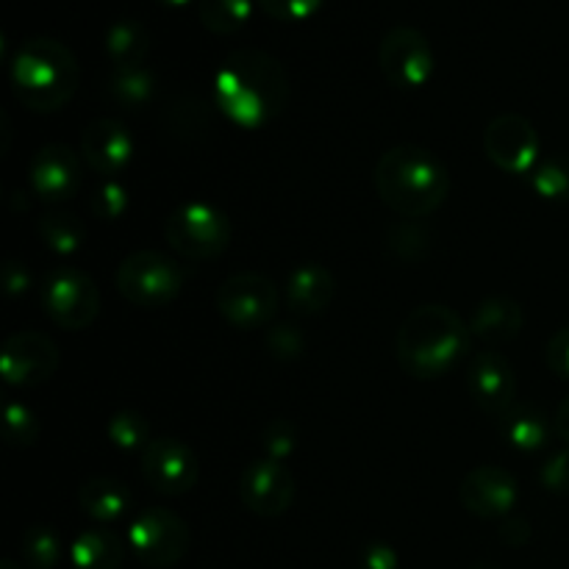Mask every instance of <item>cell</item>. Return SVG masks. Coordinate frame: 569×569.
I'll return each mask as SVG.
<instances>
[{
  "instance_id": "5",
  "label": "cell",
  "mask_w": 569,
  "mask_h": 569,
  "mask_svg": "<svg viewBox=\"0 0 569 569\" xmlns=\"http://www.w3.org/2000/svg\"><path fill=\"white\" fill-rule=\"evenodd\" d=\"M181 287V267L159 250H137L117 267V292L139 309H161L172 303Z\"/></svg>"
},
{
  "instance_id": "40",
  "label": "cell",
  "mask_w": 569,
  "mask_h": 569,
  "mask_svg": "<svg viewBox=\"0 0 569 569\" xmlns=\"http://www.w3.org/2000/svg\"><path fill=\"white\" fill-rule=\"evenodd\" d=\"M500 539H503L506 545L520 548V545H526L528 539H531V526H528V520H522V517L517 515L503 517V522H500Z\"/></svg>"
},
{
  "instance_id": "3",
  "label": "cell",
  "mask_w": 569,
  "mask_h": 569,
  "mask_svg": "<svg viewBox=\"0 0 569 569\" xmlns=\"http://www.w3.org/2000/svg\"><path fill=\"white\" fill-rule=\"evenodd\" d=\"M470 326L448 306H420L400 326L395 353L400 367L420 381H433L453 370L467 353Z\"/></svg>"
},
{
  "instance_id": "31",
  "label": "cell",
  "mask_w": 569,
  "mask_h": 569,
  "mask_svg": "<svg viewBox=\"0 0 569 569\" xmlns=\"http://www.w3.org/2000/svg\"><path fill=\"white\" fill-rule=\"evenodd\" d=\"M128 206H131V192H128L120 181H114V178L100 181L98 187H94L92 200H89L92 214L103 222L120 220V217L128 211Z\"/></svg>"
},
{
  "instance_id": "23",
  "label": "cell",
  "mask_w": 569,
  "mask_h": 569,
  "mask_svg": "<svg viewBox=\"0 0 569 569\" xmlns=\"http://www.w3.org/2000/svg\"><path fill=\"white\" fill-rule=\"evenodd\" d=\"M70 561L76 569H120L126 561V542L114 531L92 528L78 533L70 545Z\"/></svg>"
},
{
  "instance_id": "39",
  "label": "cell",
  "mask_w": 569,
  "mask_h": 569,
  "mask_svg": "<svg viewBox=\"0 0 569 569\" xmlns=\"http://www.w3.org/2000/svg\"><path fill=\"white\" fill-rule=\"evenodd\" d=\"M361 569H400V559L395 548L383 542H372L361 550Z\"/></svg>"
},
{
  "instance_id": "28",
  "label": "cell",
  "mask_w": 569,
  "mask_h": 569,
  "mask_svg": "<svg viewBox=\"0 0 569 569\" xmlns=\"http://www.w3.org/2000/svg\"><path fill=\"white\" fill-rule=\"evenodd\" d=\"M22 561L28 569H56L64 556V542L50 526H31L22 533Z\"/></svg>"
},
{
  "instance_id": "34",
  "label": "cell",
  "mask_w": 569,
  "mask_h": 569,
  "mask_svg": "<svg viewBox=\"0 0 569 569\" xmlns=\"http://www.w3.org/2000/svg\"><path fill=\"white\" fill-rule=\"evenodd\" d=\"M267 348L278 361H295L306 348V339L300 328L295 326H276L267 331Z\"/></svg>"
},
{
  "instance_id": "16",
  "label": "cell",
  "mask_w": 569,
  "mask_h": 569,
  "mask_svg": "<svg viewBox=\"0 0 569 569\" xmlns=\"http://www.w3.org/2000/svg\"><path fill=\"white\" fill-rule=\"evenodd\" d=\"M28 181L39 198L48 200V203H61V200L76 198L78 189H81V161L67 144H44L33 153L31 167H28Z\"/></svg>"
},
{
  "instance_id": "30",
  "label": "cell",
  "mask_w": 569,
  "mask_h": 569,
  "mask_svg": "<svg viewBox=\"0 0 569 569\" xmlns=\"http://www.w3.org/2000/svg\"><path fill=\"white\" fill-rule=\"evenodd\" d=\"M106 433H109L114 448L128 450V453L144 450L153 442V439H150V422L144 420V415H139V411L133 409L117 411L109 420V426H106Z\"/></svg>"
},
{
  "instance_id": "38",
  "label": "cell",
  "mask_w": 569,
  "mask_h": 569,
  "mask_svg": "<svg viewBox=\"0 0 569 569\" xmlns=\"http://www.w3.org/2000/svg\"><path fill=\"white\" fill-rule=\"evenodd\" d=\"M545 361H548V367L556 372V376L567 378L569 381V326L561 328V331H556L553 337L548 339Z\"/></svg>"
},
{
  "instance_id": "2",
  "label": "cell",
  "mask_w": 569,
  "mask_h": 569,
  "mask_svg": "<svg viewBox=\"0 0 569 569\" xmlns=\"http://www.w3.org/2000/svg\"><path fill=\"white\" fill-rule=\"evenodd\" d=\"M450 189L448 167L420 144H400L387 150L376 164V192L387 209L406 220L433 214Z\"/></svg>"
},
{
  "instance_id": "27",
  "label": "cell",
  "mask_w": 569,
  "mask_h": 569,
  "mask_svg": "<svg viewBox=\"0 0 569 569\" xmlns=\"http://www.w3.org/2000/svg\"><path fill=\"white\" fill-rule=\"evenodd\" d=\"M253 14V0H198V17L206 31L231 37L242 31Z\"/></svg>"
},
{
  "instance_id": "19",
  "label": "cell",
  "mask_w": 569,
  "mask_h": 569,
  "mask_svg": "<svg viewBox=\"0 0 569 569\" xmlns=\"http://www.w3.org/2000/svg\"><path fill=\"white\" fill-rule=\"evenodd\" d=\"M337 292V278L322 264H300L287 278V303L292 315H322Z\"/></svg>"
},
{
  "instance_id": "25",
  "label": "cell",
  "mask_w": 569,
  "mask_h": 569,
  "mask_svg": "<svg viewBox=\"0 0 569 569\" xmlns=\"http://www.w3.org/2000/svg\"><path fill=\"white\" fill-rule=\"evenodd\" d=\"M109 94L122 109H142L156 94V72L150 67H114L109 76Z\"/></svg>"
},
{
  "instance_id": "13",
  "label": "cell",
  "mask_w": 569,
  "mask_h": 569,
  "mask_svg": "<svg viewBox=\"0 0 569 569\" xmlns=\"http://www.w3.org/2000/svg\"><path fill=\"white\" fill-rule=\"evenodd\" d=\"M142 476L159 495L178 498V495L192 492L200 467L181 439L159 437L142 450Z\"/></svg>"
},
{
  "instance_id": "17",
  "label": "cell",
  "mask_w": 569,
  "mask_h": 569,
  "mask_svg": "<svg viewBox=\"0 0 569 569\" xmlns=\"http://www.w3.org/2000/svg\"><path fill=\"white\" fill-rule=\"evenodd\" d=\"M467 389L478 409L495 417L503 415L515 403V367L503 353H495V350L476 353L467 365Z\"/></svg>"
},
{
  "instance_id": "1",
  "label": "cell",
  "mask_w": 569,
  "mask_h": 569,
  "mask_svg": "<svg viewBox=\"0 0 569 569\" xmlns=\"http://www.w3.org/2000/svg\"><path fill=\"white\" fill-rule=\"evenodd\" d=\"M217 106L239 128H261L276 120L289 100V76L264 50H233L214 81Z\"/></svg>"
},
{
  "instance_id": "7",
  "label": "cell",
  "mask_w": 569,
  "mask_h": 569,
  "mask_svg": "<svg viewBox=\"0 0 569 569\" xmlns=\"http://www.w3.org/2000/svg\"><path fill=\"white\" fill-rule=\"evenodd\" d=\"M128 545L144 567L170 569L189 553L192 531L176 511L144 509L142 515L133 517L131 528H128Z\"/></svg>"
},
{
  "instance_id": "6",
  "label": "cell",
  "mask_w": 569,
  "mask_h": 569,
  "mask_svg": "<svg viewBox=\"0 0 569 569\" xmlns=\"http://www.w3.org/2000/svg\"><path fill=\"white\" fill-rule=\"evenodd\" d=\"M164 237L183 259H217L231 242V222L211 203H183L167 217Z\"/></svg>"
},
{
  "instance_id": "21",
  "label": "cell",
  "mask_w": 569,
  "mask_h": 569,
  "mask_svg": "<svg viewBox=\"0 0 569 569\" xmlns=\"http://www.w3.org/2000/svg\"><path fill=\"white\" fill-rule=\"evenodd\" d=\"M526 326L522 306L511 298H487L472 309L470 331L483 342H511Z\"/></svg>"
},
{
  "instance_id": "44",
  "label": "cell",
  "mask_w": 569,
  "mask_h": 569,
  "mask_svg": "<svg viewBox=\"0 0 569 569\" xmlns=\"http://www.w3.org/2000/svg\"><path fill=\"white\" fill-rule=\"evenodd\" d=\"M0 569H22V565H17V561L6 559V561H3V565H0Z\"/></svg>"
},
{
  "instance_id": "37",
  "label": "cell",
  "mask_w": 569,
  "mask_h": 569,
  "mask_svg": "<svg viewBox=\"0 0 569 569\" xmlns=\"http://www.w3.org/2000/svg\"><path fill=\"white\" fill-rule=\"evenodd\" d=\"M295 442H298V433H295V426L289 420H272L264 431V450L267 459L283 461L295 450Z\"/></svg>"
},
{
  "instance_id": "4",
  "label": "cell",
  "mask_w": 569,
  "mask_h": 569,
  "mask_svg": "<svg viewBox=\"0 0 569 569\" xmlns=\"http://www.w3.org/2000/svg\"><path fill=\"white\" fill-rule=\"evenodd\" d=\"M81 67L67 44L56 39H28L11 59V87L31 111H59L78 92Z\"/></svg>"
},
{
  "instance_id": "29",
  "label": "cell",
  "mask_w": 569,
  "mask_h": 569,
  "mask_svg": "<svg viewBox=\"0 0 569 569\" xmlns=\"http://www.w3.org/2000/svg\"><path fill=\"white\" fill-rule=\"evenodd\" d=\"M533 192L550 203H569V153L548 156L531 172Z\"/></svg>"
},
{
  "instance_id": "32",
  "label": "cell",
  "mask_w": 569,
  "mask_h": 569,
  "mask_svg": "<svg viewBox=\"0 0 569 569\" xmlns=\"http://www.w3.org/2000/svg\"><path fill=\"white\" fill-rule=\"evenodd\" d=\"M39 420L28 406L22 403H9L6 406V415H3V433H6V442L11 448H31L33 442L39 439Z\"/></svg>"
},
{
  "instance_id": "12",
  "label": "cell",
  "mask_w": 569,
  "mask_h": 569,
  "mask_svg": "<svg viewBox=\"0 0 569 569\" xmlns=\"http://www.w3.org/2000/svg\"><path fill=\"white\" fill-rule=\"evenodd\" d=\"M59 370V348L39 331H22L6 339L0 372L9 387H39Z\"/></svg>"
},
{
  "instance_id": "11",
  "label": "cell",
  "mask_w": 569,
  "mask_h": 569,
  "mask_svg": "<svg viewBox=\"0 0 569 569\" xmlns=\"http://www.w3.org/2000/svg\"><path fill=\"white\" fill-rule=\"evenodd\" d=\"M483 150L498 170L509 176H531L539 164L537 128L520 114L495 117L483 133Z\"/></svg>"
},
{
  "instance_id": "35",
  "label": "cell",
  "mask_w": 569,
  "mask_h": 569,
  "mask_svg": "<svg viewBox=\"0 0 569 569\" xmlns=\"http://www.w3.org/2000/svg\"><path fill=\"white\" fill-rule=\"evenodd\" d=\"M261 9L281 22H303L320 11L322 0H259Z\"/></svg>"
},
{
  "instance_id": "18",
  "label": "cell",
  "mask_w": 569,
  "mask_h": 569,
  "mask_svg": "<svg viewBox=\"0 0 569 569\" xmlns=\"http://www.w3.org/2000/svg\"><path fill=\"white\" fill-rule=\"evenodd\" d=\"M81 156L98 176L114 178L128 170L133 159V137L120 120L98 117L81 133Z\"/></svg>"
},
{
  "instance_id": "36",
  "label": "cell",
  "mask_w": 569,
  "mask_h": 569,
  "mask_svg": "<svg viewBox=\"0 0 569 569\" xmlns=\"http://www.w3.org/2000/svg\"><path fill=\"white\" fill-rule=\"evenodd\" d=\"M539 483L550 495H569V450H559L539 467Z\"/></svg>"
},
{
  "instance_id": "9",
  "label": "cell",
  "mask_w": 569,
  "mask_h": 569,
  "mask_svg": "<svg viewBox=\"0 0 569 569\" xmlns=\"http://www.w3.org/2000/svg\"><path fill=\"white\" fill-rule=\"evenodd\" d=\"M217 311L239 331L264 328L278 315V289L259 272H237L217 289Z\"/></svg>"
},
{
  "instance_id": "33",
  "label": "cell",
  "mask_w": 569,
  "mask_h": 569,
  "mask_svg": "<svg viewBox=\"0 0 569 569\" xmlns=\"http://www.w3.org/2000/svg\"><path fill=\"white\" fill-rule=\"evenodd\" d=\"M389 250H395V256L406 261H417L420 256H426L428 248V233L420 226H395L387 237Z\"/></svg>"
},
{
  "instance_id": "10",
  "label": "cell",
  "mask_w": 569,
  "mask_h": 569,
  "mask_svg": "<svg viewBox=\"0 0 569 569\" xmlns=\"http://www.w3.org/2000/svg\"><path fill=\"white\" fill-rule=\"evenodd\" d=\"M378 64L383 78L398 89L426 87L433 72V50L426 33L417 28L398 26L387 31L378 48Z\"/></svg>"
},
{
  "instance_id": "22",
  "label": "cell",
  "mask_w": 569,
  "mask_h": 569,
  "mask_svg": "<svg viewBox=\"0 0 569 569\" xmlns=\"http://www.w3.org/2000/svg\"><path fill=\"white\" fill-rule=\"evenodd\" d=\"M133 495L126 483L114 481V478H89L81 489H78V506L87 511L92 520L98 522H117L131 511Z\"/></svg>"
},
{
  "instance_id": "41",
  "label": "cell",
  "mask_w": 569,
  "mask_h": 569,
  "mask_svg": "<svg viewBox=\"0 0 569 569\" xmlns=\"http://www.w3.org/2000/svg\"><path fill=\"white\" fill-rule=\"evenodd\" d=\"M6 289H9V295H20L28 289V272L17 261H9V267H6Z\"/></svg>"
},
{
  "instance_id": "20",
  "label": "cell",
  "mask_w": 569,
  "mask_h": 569,
  "mask_svg": "<svg viewBox=\"0 0 569 569\" xmlns=\"http://www.w3.org/2000/svg\"><path fill=\"white\" fill-rule=\"evenodd\" d=\"M500 437L511 445V448L522 450V453H533L548 445L550 433L556 426H550L548 415L539 406L531 403H511L503 415H498Z\"/></svg>"
},
{
  "instance_id": "42",
  "label": "cell",
  "mask_w": 569,
  "mask_h": 569,
  "mask_svg": "<svg viewBox=\"0 0 569 569\" xmlns=\"http://www.w3.org/2000/svg\"><path fill=\"white\" fill-rule=\"evenodd\" d=\"M553 426H556V433H559V437L569 445V395L565 398V403L559 406V415H556Z\"/></svg>"
},
{
  "instance_id": "8",
  "label": "cell",
  "mask_w": 569,
  "mask_h": 569,
  "mask_svg": "<svg viewBox=\"0 0 569 569\" xmlns=\"http://www.w3.org/2000/svg\"><path fill=\"white\" fill-rule=\"evenodd\" d=\"M44 315L64 331H83L100 311V292L78 267H56L42 287Z\"/></svg>"
},
{
  "instance_id": "14",
  "label": "cell",
  "mask_w": 569,
  "mask_h": 569,
  "mask_svg": "<svg viewBox=\"0 0 569 569\" xmlns=\"http://www.w3.org/2000/svg\"><path fill=\"white\" fill-rule=\"evenodd\" d=\"M295 500V476L283 461L256 459L242 476V503L250 515L272 517L287 515Z\"/></svg>"
},
{
  "instance_id": "24",
  "label": "cell",
  "mask_w": 569,
  "mask_h": 569,
  "mask_svg": "<svg viewBox=\"0 0 569 569\" xmlns=\"http://www.w3.org/2000/svg\"><path fill=\"white\" fill-rule=\"evenodd\" d=\"M106 56L114 67H137L144 64L150 53V33L137 20H117L106 31Z\"/></svg>"
},
{
  "instance_id": "15",
  "label": "cell",
  "mask_w": 569,
  "mask_h": 569,
  "mask_svg": "<svg viewBox=\"0 0 569 569\" xmlns=\"http://www.w3.org/2000/svg\"><path fill=\"white\" fill-rule=\"evenodd\" d=\"M517 478L509 470L495 465H481L476 470L467 472L461 481L459 500L472 517L481 520H498V517H509L517 503Z\"/></svg>"
},
{
  "instance_id": "26",
  "label": "cell",
  "mask_w": 569,
  "mask_h": 569,
  "mask_svg": "<svg viewBox=\"0 0 569 569\" xmlns=\"http://www.w3.org/2000/svg\"><path fill=\"white\" fill-rule=\"evenodd\" d=\"M37 231L56 256L78 253L83 248V237H87V226L70 211H50L39 220Z\"/></svg>"
},
{
  "instance_id": "43",
  "label": "cell",
  "mask_w": 569,
  "mask_h": 569,
  "mask_svg": "<svg viewBox=\"0 0 569 569\" xmlns=\"http://www.w3.org/2000/svg\"><path fill=\"white\" fill-rule=\"evenodd\" d=\"M159 3L167 6V9H183V6H192L198 0H159Z\"/></svg>"
}]
</instances>
